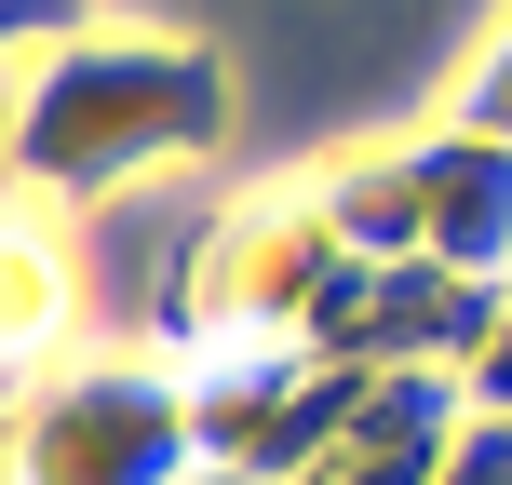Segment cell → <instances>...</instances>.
Returning a JSON list of instances; mask_svg holds the SVG:
<instances>
[{
    "mask_svg": "<svg viewBox=\"0 0 512 485\" xmlns=\"http://www.w3.org/2000/svg\"><path fill=\"white\" fill-rule=\"evenodd\" d=\"M203 472V418H189V364L162 351H81L41 391H14L0 485H189Z\"/></svg>",
    "mask_w": 512,
    "mask_h": 485,
    "instance_id": "obj_2",
    "label": "cell"
},
{
    "mask_svg": "<svg viewBox=\"0 0 512 485\" xmlns=\"http://www.w3.org/2000/svg\"><path fill=\"white\" fill-rule=\"evenodd\" d=\"M472 405H486V418H512V297H499L486 351H472Z\"/></svg>",
    "mask_w": 512,
    "mask_h": 485,
    "instance_id": "obj_10",
    "label": "cell"
},
{
    "mask_svg": "<svg viewBox=\"0 0 512 485\" xmlns=\"http://www.w3.org/2000/svg\"><path fill=\"white\" fill-rule=\"evenodd\" d=\"M499 297L512 283H472V270H445V256H364V270L337 283V310H324L310 351L324 364H459L472 378Z\"/></svg>",
    "mask_w": 512,
    "mask_h": 485,
    "instance_id": "obj_4",
    "label": "cell"
},
{
    "mask_svg": "<svg viewBox=\"0 0 512 485\" xmlns=\"http://www.w3.org/2000/svg\"><path fill=\"white\" fill-rule=\"evenodd\" d=\"M459 432H472V378L459 364H364L351 432H337L297 485H432Z\"/></svg>",
    "mask_w": 512,
    "mask_h": 485,
    "instance_id": "obj_5",
    "label": "cell"
},
{
    "mask_svg": "<svg viewBox=\"0 0 512 485\" xmlns=\"http://www.w3.org/2000/svg\"><path fill=\"white\" fill-rule=\"evenodd\" d=\"M324 216H337L351 256H445L472 283H512V149L472 135V122L324 162Z\"/></svg>",
    "mask_w": 512,
    "mask_h": 485,
    "instance_id": "obj_3",
    "label": "cell"
},
{
    "mask_svg": "<svg viewBox=\"0 0 512 485\" xmlns=\"http://www.w3.org/2000/svg\"><path fill=\"white\" fill-rule=\"evenodd\" d=\"M95 0H0V68H41L54 41H81Z\"/></svg>",
    "mask_w": 512,
    "mask_h": 485,
    "instance_id": "obj_8",
    "label": "cell"
},
{
    "mask_svg": "<svg viewBox=\"0 0 512 485\" xmlns=\"http://www.w3.org/2000/svg\"><path fill=\"white\" fill-rule=\"evenodd\" d=\"M445 122H472V135H499V149H512V14L459 54V81H445Z\"/></svg>",
    "mask_w": 512,
    "mask_h": 485,
    "instance_id": "obj_7",
    "label": "cell"
},
{
    "mask_svg": "<svg viewBox=\"0 0 512 485\" xmlns=\"http://www.w3.org/2000/svg\"><path fill=\"white\" fill-rule=\"evenodd\" d=\"M54 364H81V256L54 203H0V405L41 391Z\"/></svg>",
    "mask_w": 512,
    "mask_h": 485,
    "instance_id": "obj_6",
    "label": "cell"
},
{
    "mask_svg": "<svg viewBox=\"0 0 512 485\" xmlns=\"http://www.w3.org/2000/svg\"><path fill=\"white\" fill-rule=\"evenodd\" d=\"M432 485H512V418H486V405H472V432L445 445V472H432Z\"/></svg>",
    "mask_w": 512,
    "mask_h": 485,
    "instance_id": "obj_9",
    "label": "cell"
},
{
    "mask_svg": "<svg viewBox=\"0 0 512 485\" xmlns=\"http://www.w3.org/2000/svg\"><path fill=\"white\" fill-rule=\"evenodd\" d=\"M230 149V68L216 41H176V27H81L0 108V176L27 203H122V189H162L189 162Z\"/></svg>",
    "mask_w": 512,
    "mask_h": 485,
    "instance_id": "obj_1",
    "label": "cell"
},
{
    "mask_svg": "<svg viewBox=\"0 0 512 485\" xmlns=\"http://www.w3.org/2000/svg\"><path fill=\"white\" fill-rule=\"evenodd\" d=\"M189 485H270V472H230V459H203V472H189Z\"/></svg>",
    "mask_w": 512,
    "mask_h": 485,
    "instance_id": "obj_11",
    "label": "cell"
}]
</instances>
